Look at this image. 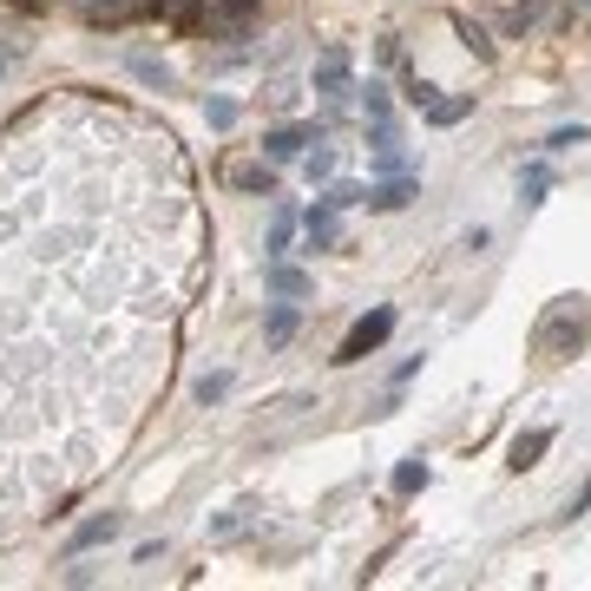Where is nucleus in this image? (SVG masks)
<instances>
[{"instance_id":"9b49d317","label":"nucleus","mask_w":591,"mask_h":591,"mask_svg":"<svg viewBox=\"0 0 591 591\" xmlns=\"http://www.w3.org/2000/svg\"><path fill=\"white\" fill-rule=\"evenodd\" d=\"M591 132L586 125H566V132H553V138H546V151H572V145H586Z\"/></svg>"},{"instance_id":"f8f14e48","label":"nucleus","mask_w":591,"mask_h":591,"mask_svg":"<svg viewBox=\"0 0 591 591\" xmlns=\"http://www.w3.org/2000/svg\"><path fill=\"white\" fill-rule=\"evenodd\" d=\"M132 72H138V79H145V86H171V72H164V66H158V59H132Z\"/></svg>"},{"instance_id":"9d476101","label":"nucleus","mask_w":591,"mask_h":591,"mask_svg":"<svg viewBox=\"0 0 591 591\" xmlns=\"http://www.w3.org/2000/svg\"><path fill=\"white\" fill-rule=\"evenodd\" d=\"M395 487H401V493H414V487H428V461H408V467L395 474Z\"/></svg>"},{"instance_id":"0eeeda50","label":"nucleus","mask_w":591,"mask_h":591,"mask_svg":"<svg viewBox=\"0 0 591 591\" xmlns=\"http://www.w3.org/2000/svg\"><path fill=\"white\" fill-rule=\"evenodd\" d=\"M467 105H474V99H428V118H434V125H454V118H467Z\"/></svg>"},{"instance_id":"6e6552de","label":"nucleus","mask_w":591,"mask_h":591,"mask_svg":"<svg viewBox=\"0 0 591 591\" xmlns=\"http://www.w3.org/2000/svg\"><path fill=\"white\" fill-rule=\"evenodd\" d=\"M191 395H197V401L211 408V401H224V395H230V375H204V382H197Z\"/></svg>"},{"instance_id":"dca6fc26","label":"nucleus","mask_w":591,"mask_h":591,"mask_svg":"<svg viewBox=\"0 0 591 591\" xmlns=\"http://www.w3.org/2000/svg\"><path fill=\"white\" fill-rule=\"evenodd\" d=\"M151 7L171 13V20H191V13H197V0H151Z\"/></svg>"},{"instance_id":"ddd939ff","label":"nucleus","mask_w":591,"mask_h":591,"mask_svg":"<svg viewBox=\"0 0 591 591\" xmlns=\"http://www.w3.org/2000/svg\"><path fill=\"white\" fill-rule=\"evenodd\" d=\"M270 283H276V289H283V296H303V289H309V283H303V276H296V270H270Z\"/></svg>"},{"instance_id":"f03ea898","label":"nucleus","mask_w":591,"mask_h":591,"mask_svg":"<svg viewBox=\"0 0 591 591\" xmlns=\"http://www.w3.org/2000/svg\"><path fill=\"white\" fill-rule=\"evenodd\" d=\"M388 329H395V309H375V316H362V322L349 329V342L336 349V362H362L368 349H382V342H388Z\"/></svg>"},{"instance_id":"4468645a","label":"nucleus","mask_w":591,"mask_h":591,"mask_svg":"<svg viewBox=\"0 0 591 591\" xmlns=\"http://www.w3.org/2000/svg\"><path fill=\"white\" fill-rule=\"evenodd\" d=\"M289 329H296V309H276L270 316V342H289Z\"/></svg>"},{"instance_id":"7ed1b4c3","label":"nucleus","mask_w":591,"mask_h":591,"mask_svg":"<svg viewBox=\"0 0 591 591\" xmlns=\"http://www.w3.org/2000/svg\"><path fill=\"white\" fill-rule=\"evenodd\" d=\"M408 197H414V178H388V184L368 191V211H401Z\"/></svg>"},{"instance_id":"f3484780","label":"nucleus","mask_w":591,"mask_h":591,"mask_svg":"<svg viewBox=\"0 0 591 591\" xmlns=\"http://www.w3.org/2000/svg\"><path fill=\"white\" fill-rule=\"evenodd\" d=\"M237 184H243V191H270V171H257V164H250V171H237Z\"/></svg>"},{"instance_id":"39448f33","label":"nucleus","mask_w":591,"mask_h":591,"mask_svg":"<svg viewBox=\"0 0 591 591\" xmlns=\"http://www.w3.org/2000/svg\"><path fill=\"white\" fill-rule=\"evenodd\" d=\"M118 526H125L118 513H105V520H86V526L72 533V553H86V546H105V539H118Z\"/></svg>"},{"instance_id":"f257e3e1","label":"nucleus","mask_w":591,"mask_h":591,"mask_svg":"<svg viewBox=\"0 0 591 591\" xmlns=\"http://www.w3.org/2000/svg\"><path fill=\"white\" fill-rule=\"evenodd\" d=\"M191 243L164 125L59 99L0 138V539L125 447L171 362Z\"/></svg>"},{"instance_id":"1a4fd4ad","label":"nucleus","mask_w":591,"mask_h":591,"mask_svg":"<svg viewBox=\"0 0 591 591\" xmlns=\"http://www.w3.org/2000/svg\"><path fill=\"white\" fill-rule=\"evenodd\" d=\"M368 191L362 184H329V211H349V204H362Z\"/></svg>"},{"instance_id":"2eb2a0df","label":"nucleus","mask_w":591,"mask_h":591,"mask_svg":"<svg viewBox=\"0 0 591 591\" xmlns=\"http://www.w3.org/2000/svg\"><path fill=\"white\" fill-rule=\"evenodd\" d=\"M204 118H211V125H230V118H237V105H230V99H211V105H204Z\"/></svg>"},{"instance_id":"423d86ee","label":"nucleus","mask_w":591,"mask_h":591,"mask_svg":"<svg viewBox=\"0 0 591 591\" xmlns=\"http://www.w3.org/2000/svg\"><path fill=\"white\" fill-rule=\"evenodd\" d=\"M303 138H309V132H296V125H289V132H270V138H263V151H270V158H296V151H303Z\"/></svg>"},{"instance_id":"20e7f679","label":"nucleus","mask_w":591,"mask_h":591,"mask_svg":"<svg viewBox=\"0 0 591 591\" xmlns=\"http://www.w3.org/2000/svg\"><path fill=\"white\" fill-rule=\"evenodd\" d=\"M546 447H553V428L520 434V441H513V467H520V474H526V467H539V454H546Z\"/></svg>"}]
</instances>
